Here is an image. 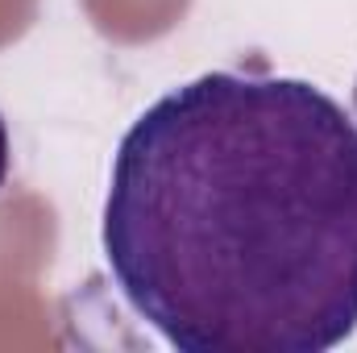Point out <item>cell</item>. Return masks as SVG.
Here are the masks:
<instances>
[{"mask_svg": "<svg viewBox=\"0 0 357 353\" xmlns=\"http://www.w3.org/2000/svg\"><path fill=\"white\" fill-rule=\"evenodd\" d=\"M104 262L178 353H328L357 333V125L324 88L208 71L121 137Z\"/></svg>", "mask_w": 357, "mask_h": 353, "instance_id": "1", "label": "cell"}, {"mask_svg": "<svg viewBox=\"0 0 357 353\" xmlns=\"http://www.w3.org/2000/svg\"><path fill=\"white\" fill-rule=\"evenodd\" d=\"M8 163H13V146H8V125L0 117V187L8 183Z\"/></svg>", "mask_w": 357, "mask_h": 353, "instance_id": "2", "label": "cell"}, {"mask_svg": "<svg viewBox=\"0 0 357 353\" xmlns=\"http://www.w3.org/2000/svg\"><path fill=\"white\" fill-rule=\"evenodd\" d=\"M354 112H357V84H354Z\"/></svg>", "mask_w": 357, "mask_h": 353, "instance_id": "3", "label": "cell"}]
</instances>
